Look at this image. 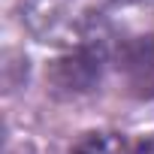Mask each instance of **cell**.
<instances>
[{"label":"cell","instance_id":"6da1fadb","mask_svg":"<svg viewBox=\"0 0 154 154\" xmlns=\"http://www.w3.org/2000/svg\"><path fill=\"white\" fill-rule=\"evenodd\" d=\"M21 21L45 45L112 54L154 36V0H21Z\"/></svg>","mask_w":154,"mask_h":154},{"label":"cell","instance_id":"3957f363","mask_svg":"<svg viewBox=\"0 0 154 154\" xmlns=\"http://www.w3.org/2000/svg\"><path fill=\"white\" fill-rule=\"evenodd\" d=\"M72 154H130L127 142L115 133H88Z\"/></svg>","mask_w":154,"mask_h":154},{"label":"cell","instance_id":"7a4b0ae2","mask_svg":"<svg viewBox=\"0 0 154 154\" xmlns=\"http://www.w3.org/2000/svg\"><path fill=\"white\" fill-rule=\"evenodd\" d=\"M109 60L115 63L121 82L127 85L130 94L136 97H154V36L148 39H133L118 45Z\"/></svg>","mask_w":154,"mask_h":154},{"label":"cell","instance_id":"277c9868","mask_svg":"<svg viewBox=\"0 0 154 154\" xmlns=\"http://www.w3.org/2000/svg\"><path fill=\"white\" fill-rule=\"evenodd\" d=\"M133 154H154V136L142 139V142L136 145V151H133Z\"/></svg>","mask_w":154,"mask_h":154}]
</instances>
